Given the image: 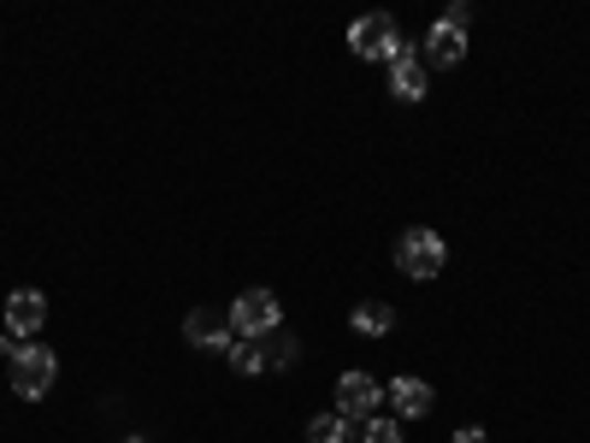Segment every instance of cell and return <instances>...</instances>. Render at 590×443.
Listing matches in <instances>:
<instances>
[{"label":"cell","instance_id":"6","mask_svg":"<svg viewBox=\"0 0 590 443\" xmlns=\"http://www.w3.org/2000/svg\"><path fill=\"white\" fill-rule=\"evenodd\" d=\"M378 402H384V384L372 372H343L337 379V414L343 420H372Z\"/></svg>","mask_w":590,"mask_h":443},{"label":"cell","instance_id":"16","mask_svg":"<svg viewBox=\"0 0 590 443\" xmlns=\"http://www.w3.org/2000/svg\"><path fill=\"white\" fill-rule=\"evenodd\" d=\"M443 19H449V24H461V30H466V24H473V7H466V0H455V7H449V12H443Z\"/></svg>","mask_w":590,"mask_h":443},{"label":"cell","instance_id":"8","mask_svg":"<svg viewBox=\"0 0 590 443\" xmlns=\"http://www.w3.org/2000/svg\"><path fill=\"white\" fill-rule=\"evenodd\" d=\"M420 48H425V54H420V60H425V72H431V65H461V60H466V30H461V24H449V19H438V24L425 30V42H420Z\"/></svg>","mask_w":590,"mask_h":443},{"label":"cell","instance_id":"5","mask_svg":"<svg viewBox=\"0 0 590 443\" xmlns=\"http://www.w3.org/2000/svg\"><path fill=\"white\" fill-rule=\"evenodd\" d=\"M425 89H431V72H425L420 48L396 42V54H390V95L396 101H425Z\"/></svg>","mask_w":590,"mask_h":443},{"label":"cell","instance_id":"13","mask_svg":"<svg viewBox=\"0 0 590 443\" xmlns=\"http://www.w3.org/2000/svg\"><path fill=\"white\" fill-rule=\"evenodd\" d=\"M343 437H349V420H343L337 408H331V414L307 420V443H343Z\"/></svg>","mask_w":590,"mask_h":443},{"label":"cell","instance_id":"1","mask_svg":"<svg viewBox=\"0 0 590 443\" xmlns=\"http://www.w3.org/2000/svg\"><path fill=\"white\" fill-rule=\"evenodd\" d=\"M443 261H449V243L431 225H413V231L396 236V272H402V278H438Z\"/></svg>","mask_w":590,"mask_h":443},{"label":"cell","instance_id":"15","mask_svg":"<svg viewBox=\"0 0 590 443\" xmlns=\"http://www.w3.org/2000/svg\"><path fill=\"white\" fill-rule=\"evenodd\" d=\"M360 443H402V425H390L384 414L360 420Z\"/></svg>","mask_w":590,"mask_h":443},{"label":"cell","instance_id":"14","mask_svg":"<svg viewBox=\"0 0 590 443\" xmlns=\"http://www.w3.org/2000/svg\"><path fill=\"white\" fill-rule=\"evenodd\" d=\"M231 367L242 372V379H254V372H266V355H260V344H254V337H236V344H231Z\"/></svg>","mask_w":590,"mask_h":443},{"label":"cell","instance_id":"12","mask_svg":"<svg viewBox=\"0 0 590 443\" xmlns=\"http://www.w3.org/2000/svg\"><path fill=\"white\" fill-rule=\"evenodd\" d=\"M254 344H260V355H266V367H289V361H295V337H289L284 326L266 331V337H254Z\"/></svg>","mask_w":590,"mask_h":443},{"label":"cell","instance_id":"10","mask_svg":"<svg viewBox=\"0 0 590 443\" xmlns=\"http://www.w3.org/2000/svg\"><path fill=\"white\" fill-rule=\"evenodd\" d=\"M390 408H396L402 420L431 414V384H425V379H408V372H402V379H390Z\"/></svg>","mask_w":590,"mask_h":443},{"label":"cell","instance_id":"3","mask_svg":"<svg viewBox=\"0 0 590 443\" xmlns=\"http://www.w3.org/2000/svg\"><path fill=\"white\" fill-rule=\"evenodd\" d=\"M284 326V308H277L272 289H242V296L231 302V331L236 337H266Z\"/></svg>","mask_w":590,"mask_h":443},{"label":"cell","instance_id":"18","mask_svg":"<svg viewBox=\"0 0 590 443\" xmlns=\"http://www.w3.org/2000/svg\"><path fill=\"white\" fill-rule=\"evenodd\" d=\"M455 443H484V425H461V432H455Z\"/></svg>","mask_w":590,"mask_h":443},{"label":"cell","instance_id":"2","mask_svg":"<svg viewBox=\"0 0 590 443\" xmlns=\"http://www.w3.org/2000/svg\"><path fill=\"white\" fill-rule=\"evenodd\" d=\"M54 372H60V355L42 349V344H24L19 355H12V397L24 402H42L48 390H54Z\"/></svg>","mask_w":590,"mask_h":443},{"label":"cell","instance_id":"19","mask_svg":"<svg viewBox=\"0 0 590 443\" xmlns=\"http://www.w3.org/2000/svg\"><path fill=\"white\" fill-rule=\"evenodd\" d=\"M125 443H148V437H125Z\"/></svg>","mask_w":590,"mask_h":443},{"label":"cell","instance_id":"7","mask_svg":"<svg viewBox=\"0 0 590 443\" xmlns=\"http://www.w3.org/2000/svg\"><path fill=\"white\" fill-rule=\"evenodd\" d=\"M183 337L196 349H224L231 355V344H236V331H231V314H213V308H196L183 319Z\"/></svg>","mask_w":590,"mask_h":443},{"label":"cell","instance_id":"9","mask_svg":"<svg viewBox=\"0 0 590 443\" xmlns=\"http://www.w3.org/2000/svg\"><path fill=\"white\" fill-rule=\"evenodd\" d=\"M42 319H48V296H42V289H12V296H7V331L12 337H24V344H30V331H42Z\"/></svg>","mask_w":590,"mask_h":443},{"label":"cell","instance_id":"11","mask_svg":"<svg viewBox=\"0 0 590 443\" xmlns=\"http://www.w3.org/2000/svg\"><path fill=\"white\" fill-rule=\"evenodd\" d=\"M349 326H355L360 337H384V331L396 326V308H390V302H360Z\"/></svg>","mask_w":590,"mask_h":443},{"label":"cell","instance_id":"17","mask_svg":"<svg viewBox=\"0 0 590 443\" xmlns=\"http://www.w3.org/2000/svg\"><path fill=\"white\" fill-rule=\"evenodd\" d=\"M24 349V337H12V331H0V355H7V361H12V355H19Z\"/></svg>","mask_w":590,"mask_h":443},{"label":"cell","instance_id":"4","mask_svg":"<svg viewBox=\"0 0 590 443\" xmlns=\"http://www.w3.org/2000/svg\"><path fill=\"white\" fill-rule=\"evenodd\" d=\"M396 42H402V30H396L390 12H367V19H355V30H349V48L360 60H390Z\"/></svg>","mask_w":590,"mask_h":443}]
</instances>
